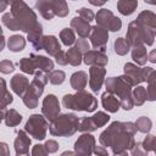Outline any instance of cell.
<instances>
[{
  "label": "cell",
  "mask_w": 156,
  "mask_h": 156,
  "mask_svg": "<svg viewBox=\"0 0 156 156\" xmlns=\"http://www.w3.org/2000/svg\"><path fill=\"white\" fill-rule=\"evenodd\" d=\"M136 133L133 122H112L99 136V141L102 146H110L115 155H126L134 144V135Z\"/></svg>",
  "instance_id": "1"
},
{
  "label": "cell",
  "mask_w": 156,
  "mask_h": 156,
  "mask_svg": "<svg viewBox=\"0 0 156 156\" xmlns=\"http://www.w3.org/2000/svg\"><path fill=\"white\" fill-rule=\"evenodd\" d=\"M105 85H106V91H110L118 98L122 108H124L126 111L133 108L134 102L132 99V85L122 76L106 78Z\"/></svg>",
  "instance_id": "2"
},
{
  "label": "cell",
  "mask_w": 156,
  "mask_h": 156,
  "mask_svg": "<svg viewBox=\"0 0 156 156\" xmlns=\"http://www.w3.org/2000/svg\"><path fill=\"white\" fill-rule=\"evenodd\" d=\"M62 104L66 108L73 110V111H85V112H93L98 107V100L96 98L83 90H77L76 94H66L62 98Z\"/></svg>",
  "instance_id": "3"
},
{
  "label": "cell",
  "mask_w": 156,
  "mask_h": 156,
  "mask_svg": "<svg viewBox=\"0 0 156 156\" xmlns=\"http://www.w3.org/2000/svg\"><path fill=\"white\" fill-rule=\"evenodd\" d=\"M79 118L74 113H58L49 124L50 134L54 136H71L78 130Z\"/></svg>",
  "instance_id": "4"
},
{
  "label": "cell",
  "mask_w": 156,
  "mask_h": 156,
  "mask_svg": "<svg viewBox=\"0 0 156 156\" xmlns=\"http://www.w3.org/2000/svg\"><path fill=\"white\" fill-rule=\"evenodd\" d=\"M10 12L17 24L18 30H22L23 33H28L38 23L35 12L23 0L11 4Z\"/></svg>",
  "instance_id": "5"
},
{
  "label": "cell",
  "mask_w": 156,
  "mask_h": 156,
  "mask_svg": "<svg viewBox=\"0 0 156 156\" xmlns=\"http://www.w3.org/2000/svg\"><path fill=\"white\" fill-rule=\"evenodd\" d=\"M48 82H49V79H48L46 73H44L41 71H37L34 73L33 80L28 85L24 94L21 96L23 104L28 108H35L38 106V99H39V96H41V94L44 91V87L46 85Z\"/></svg>",
  "instance_id": "6"
},
{
  "label": "cell",
  "mask_w": 156,
  "mask_h": 156,
  "mask_svg": "<svg viewBox=\"0 0 156 156\" xmlns=\"http://www.w3.org/2000/svg\"><path fill=\"white\" fill-rule=\"evenodd\" d=\"M127 43L130 45V48L139 46L146 44L147 46L154 44L155 39V29H150L146 27H143L136 21H133L129 23L126 38Z\"/></svg>",
  "instance_id": "7"
},
{
  "label": "cell",
  "mask_w": 156,
  "mask_h": 156,
  "mask_svg": "<svg viewBox=\"0 0 156 156\" xmlns=\"http://www.w3.org/2000/svg\"><path fill=\"white\" fill-rule=\"evenodd\" d=\"M124 74L122 76L132 87H135L143 82H146L149 76L155 71L152 67H139L135 63L127 62L123 67Z\"/></svg>",
  "instance_id": "8"
},
{
  "label": "cell",
  "mask_w": 156,
  "mask_h": 156,
  "mask_svg": "<svg viewBox=\"0 0 156 156\" xmlns=\"http://www.w3.org/2000/svg\"><path fill=\"white\" fill-rule=\"evenodd\" d=\"M48 128H49V123H48L46 118L39 113H34V115L29 116V118L24 126V130L27 132V134H29L30 136H33L37 140L45 139Z\"/></svg>",
  "instance_id": "9"
},
{
  "label": "cell",
  "mask_w": 156,
  "mask_h": 156,
  "mask_svg": "<svg viewBox=\"0 0 156 156\" xmlns=\"http://www.w3.org/2000/svg\"><path fill=\"white\" fill-rule=\"evenodd\" d=\"M110 121V116L104 112V111H98L95 115H93L91 117H84L82 119H79V124H78V130L79 132H94L100 127H104L107 122Z\"/></svg>",
  "instance_id": "10"
},
{
  "label": "cell",
  "mask_w": 156,
  "mask_h": 156,
  "mask_svg": "<svg viewBox=\"0 0 156 156\" xmlns=\"http://www.w3.org/2000/svg\"><path fill=\"white\" fill-rule=\"evenodd\" d=\"M95 21H96V24L107 29V30H111V32H118L121 28H122V21L121 18L116 17L111 10H107V9H101L98 11V13L95 15Z\"/></svg>",
  "instance_id": "11"
},
{
  "label": "cell",
  "mask_w": 156,
  "mask_h": 156,
  "mask_svg": "<svg viewBox=\"0 0 156 156\" xmlns=\"http://www.w3.org/2000/svg\"><path fill=\"white\" fill-rule=\"evenodd\" d=\"M89 39H90V44L93 45L94 49H96L101 52H105L106 44L108 40V30L96 24V26L91 27Z\"/></svg>",
  "instance_id": "12"
},
{
  "label": "cell",
  "mask_w": 156,
  "mask_h": 156,
  "mask_svg": "<svg viewBox=\"0 0 156 156\" xmlns=\"http://www.w3.org/2000/svg\"><path fill=\"white\" fill-rule=\"evenodd\" d=\"M94 146H95V138L85 132L83 133L74 143V152L77 155H84V156H89L93 154V150H94Z\"/></svg>",
  "instance_id": "13"
},
{
  "label": "cell",
  "mask_w": 156,
  "mask_h": 156,
  "mask_svg": "<svg viewBox=\"0 0 156 156\" xmlns=\"http://www.w3.org/2000/svg\"><path fill=\"white\" fill-rule=\"evenodd\" d=\"M41 113L45 118L52 119L60 113V102L56 95L54 94H48L44 100H43V106H41Z\"/></svg>",
  "instance_id": "14"
},
{
  "label": "cell",
  "mask_w": 156,
  "mask_h": 156,
  "mask_svg": "<svg viewBox=\"0 0 156 156\" xmlns=\"http://www.w3.org/2000/svg\"><path fill=\"white\" fill-rule=\"evenodd\" d=\"M106 69L102 66H90L89 68V87L94 93H98L105 82Z\"/></svg>",
  "instance_id": "15"
},
{
  "label": "cell",
  "mask_w": 156,
  "mask_h": 156,
  "mask_svg": "<svg viewBox=\"0 0 156 156\" xmlns=\"http://www.w3.org/2000/svg\"><path fill=\"white\" fill-rule=\"evenodd\" d=\"M82 61L89 66H102L105 67L108 63V57L105 52L99 50H88L83 54Z\"/></svg>",
  "instance_id": "16"
},
{
  "label": "cell",
  "mask_w": 156,
  "mask_h": 156,
  "mask_svg": "<svg viewBox=\"0 0 156 156\" xmlns=\"http://www.w3.org/2000/svg\"><path fill=\"white\" fill-rule=\"evenodd\" d=\"M30 138L28 136L26 130H18L17 136L15 139L13 146L16 155H27L29 154V146H30Z\"/></svg>",
  "instance_id": "17"
},
{
  "label": "cell",
  "mask_w": 156,
  "mask_h": 156,
  "mask_svg": "<svg viewBox=\"0 0 156 156\" xmlns=\"http://www.w3.org/2000/svg\"><path fill=\"white\" fill-rule=\"evenodd\" d=\"M43 26L38 22L28 33H27V39L30 43V45L35 50H41L43 49Z\"/></svg>",
  "instance_id": "18"
},
{
  "label": "cell",
  "mask_w": 156,
  "mask_h": 156,
  "mask_svg": "<svg viewBox=\"0 0 156 156\" xmlns=\"http://www.w3.org/2000/svg\"><path fill=\"white\" fill-rule=\"evenodd\" d=\"M10 85H11V89L13 90L15 94H17L18 96H22L29 85V80L26 76L17 73L11 78Z\"/></svg>",
  "instance_id": "19"
},
{
  "label": "cell",
  "mask_w": 156,
  "mask_h": 156,
  "mask_svg": "<svg viewBox=\"0 0 156 156\" xmlns=\"http://www.w3.org/2000/svg\"><path fill=\"white\" fill-rule=\"evenodd\" d=\"M101 104H102V107L107 112H111V113L117 112L119 110V107H121V102H119L118 98L115 96L110 91L102 93V95H101Z\"/></svg>",
  "instance_id": "20"
},
{
  "label": "cell",
  "mask_w": 156,
  "mask_h": 156,
  "mask_svg": "<svg viewBox=\"0 0 156 156\" xmlns=\"http://www.w3.org/2000/svg\"><path fill=\"white\" fill-rule=\"evenodd\" d=\"M71 27L77 32L80 38H88L91 30L90 22L83 20L82 17H73L71 20Z\"/></svg>",
  "instance_id": "21"
},
{
  "label": "cell",
  "mask_w": 156,
  "mask_h": 156,
  "mask_svg": "<svg viewBox=\"0 0 156 156\" xmlns=\"http://www.w3.org/2000/svg\"><path fill=\"white\" fill-rule=\"evenodd\" d=\"M29 57L33 60L37 71H41V72H44L46 74L50 71H52V68H54V61L51 58L45 57V56H41V55H35V54H30Z\"/></svg>",
  "instance_id": "22"
},
{
  "label": "cell",
  "mask_w": 156,
  "mask_h": 156,
  "mask_svg": "<svg viewBox=\"0 0 156 156\" xmlns=\"http://www.w3.org/2000/svg\"><path fill=\"white\" fill-rule=\"evenodd\" d=\"M135 21L139 24H141L143 27H146L150 29H156V15L152 11H149V10L141 11L138 15Z\"/></svg>",
  "instance_id": "23"
},
{
  "label": "cell",
  "mask_w": 156,
  "mask_h": 156,
  "mask_svg": "<svg viewBox=\"0 0 156 156\" xmlns=\"http://www.w3.org/2000/svg\"><path fill=\"white\" fill-rule=\"evenodd\" d=\"M43 49L50 56H55L61 50V45H60V43H58V40L55 35H44V38H43Z\"/></svg>",
  "instance_id": "24"
},
{
  "label": "cell",
  "mask_w": 156,
  "mask_h": 156,
  "mask_svg": "<svg viewBox=\"0 0 156 156\" xmlns=\"http://www.w3.org/2000/svg\"><path fill=\"white\" fill-rule=\"evenodd\" d=\"M69 83L74 90H83L88 83V74L84 71L74 72L69 78Z\"/></svg>",
  "instance_id": "25"
},
{
  "label": "cell",
  "mask_w": 156,
  "mask_h": 156,
  "mask_svg": "<svg viewBox=\"0 0 156 156\" xmlns=\"http://www.w3.org/2000/svg\"><path fill=\"white\" fill-rule=\"evenodd\" d=\"M35 9L39 11V13L48 21L52 20L55 13L51 7V1L50 0H37L35 2Z\"/></svg>",
  "instance_id": "26"
},
{
  "label": "cell",
  "mask_w": 156,
  "mask_h": 156,
  "mask_svg": "<svg viewBox=\"0 0 156 156\" xmlns=\"http://www.w3.org/2000/svg\"><path fill=\"white\" fill-rule=\"evenodd\" d=\"M138 7V0H118L117 10L123 16L132 15Z\"/></svg>",
  "instance_id": "27"
},
{
  "label": "cell",
  "mask_w": 156,
  "mask_h": 156,
  "mask_svg": "<svg viewBox=\"0 0 156 156\" xmlns=\"http://www.w3.org/2000/svg\"><path fill=\"white\" fill-rule=\"evenodd\" d=\"M132 58L138 66H144L147 61V50L144 45L134 46L132 49Z\"/></svg>",
  "instance_id": "28"
},
{
  "label": "cell",
  "mask_w": 156,
  "mask_h": 156,
  "mask_svg": "<svg viewBox=\"0 0 156 156\" xmlns=\"http://www.w3.org/2000/svg\"><path fill=\"white\" fill-rule=\"evenodd\" d=\"M7 46H9V50L12 51V52H20L24 49L26 46V39L22 37V35H18V34H13L7 40Z\"/></svg>",
  "instance_id": "29"
},
{
  "label": "cell",
  "mask_w": 156,
  "mask_h": 156,
  "mask_svg": "<svg viewBox=\"0 0 156 156\" xmlns=\"http://www.w3.org/2000/svg\"><path fill=\"white\" fill-rule=\"evenodd\" d=\"M12 101H13V98L6 88V82L4 78L0 77V107H6Z\"/></svg>",
  "instance_id": "30"
},
{
  "label": "cell",
  "mask_w": 156,
  "mask_h": 156,
  "mask_svg": "<svg viewBox=\"0 0 156 156\" xmlns=\"http://www.w3.org/2000/svg\"><path fill=\"white\" fill-rule=\"evenodd\" d=\"M50 1H51V7H52L55 16L66 17L68 15L69 10H68V5L66 0H50Z\"/></svg>",
  "instance_id": "31"
},
{
  "label": "cell",
  "mask_w": 156,
  "mask_h": 156,
  "mask_svg": "<svg viewBox=\"0 0 156 156\" xmlns=\"http://www.w3.org/2000/svg\"><path fill=\"white\" fill-rule=\"evenodd\" d=\"M4 119H5V124L7 127H16V126H18L21 123L22 116L15 108H10V110H6Z\"/></svg>",
  "instance_id": "32"
},
{
  "label": "cell",
  "mask_w": 156,
  "mask_h": 156,
  "mask_svg": "<svg viewBox=\"0 0 156 156\" xmlns=\"http://www.w3.org/2000/svg\"><path fill=\"white\" fill-rule=\"evenodd\" d=\"M146 89L141 85H135L134 90H132V99H133V102L134 105L136 106H141L145 101H146Z\"/></svg>",
  "instance_id": "33"
},
{
  "label": "cell",
  "mask_w": 156,
  "mask_h": 156,
  "mask_svg": "<svg viewBox=\"0 0 156 156\" xmlns=\"http://www.w3.org/2000/svg\"><path fill=\"white\" fill-rule=\"evenodd\" d=\"M66 57H67V61L69 65L72 66H79L82 63V57H83V54L76 48H69L67 51H66Z\"/></svg>",
  "instance_id": "34"
},
{
  "label": "cell",
  "mask_w": 156,
  "mask_h": 156,
  "mask_svg": "<svg viewBox=\"0 0 156 156\" xmlns=\"http://www.w3.org/2000/svg\"><path fill=\"white\" fill-rule=\"evenodd\" d=\"M134 126H135V129L139 130L140 133L147 134V133L151 130V128H152V122H151V119H150L149 117L141 116V117H139V118L135 121Z\"/></svg>",
  "instance_id": "35"
},
{
  "label": "cell",
  "mask_w": 156,
  "mask_h": 156,
  "mask_svg": "<svg viewBox=\"0 0 156 156\" xmlns=\"http://www.w3.org/2000/svg\"><path fill=\"white\" fill-rule=\"evenodd\" d=\"M113 49H115V52L119 56H123V55H127L130 50V45L127 43V40L124 38H117L115 40V44H113Z\"/></svg>",
  "instance_id": "36"
},
{
  "label": "cell",
  "mask_w": 156,
  "mask_h": 156,
  "mask_svg": "<svg viewBox=\"0 0 156 156\" xmlns=\"http://www.w3.org/2000/svg\"><path fill=\"white\" fill-rule=\"evenodd\" d=\"M60 39H61V41H62L63 45L71 46L76 41V34H74L73 29H71V28H63L60 32Z\"/></svg>",
  "instance_id": "37"
},
{
  "label": "cell",
  "mask_w": 156,
  "mask_h": 156,
  "mask_svg": "<svg viewBox=\"0 0 156 156\" xmlns=\"http://www.w3.org/2000/svg\"><path fill=\"white\" fill-rule=\"evenodd\" d=\"M18 66H20V69L27 74H34L37 72L35 69V66H34V62L30 57H23L18 62Z\"/></svg>",
  "instance_id": "38"
},
{
  "label": "cell",
  "mask_w": 156,
  "mask_h": 156,
  "mask_svg": "<svg viewBox=\"0 0 156 156\" xmlns=\"http://www.w3.org/2000/svg\"><path fill=\"white\" fill-rule=\"evenodd\" d=\"M48 79L51 84L54 85H60L65 82L66 79V74L63 71H60V69H52L48 73Z\"/></svg>",
  "instance_id": "39"
},
{
  "label": "cell",
  "mask_w": 156,
  "mask_h": 156,
  "mask_svg": "<svg viewBox=\"0 0 156 156\" xmlns=\"http://www.w3.org/2000/svg\"><path fill=\"white\" fill-rule=\"evenodd\" d=\"M156 80V72L154 71L150 76H149V78H147V88H146V100H149V101H155V82Z\"/></svg>",
  "instance_id": "40"
},
{
  "label": "cell",
  "mask_w": 156,
  "mask_h": 156,
  "mask_svg": "<svg viewBox=\"0 0 156 156\" xmlns=\"http://www.w3.org/2000/svg\"><path fill=\"white\" fill-rule=\"evenodd\" d=\"M141 144V147L145 152H150V151H154L155 150V146H156V136L152 135V134H149Z\"/></svg>",
  "instance_id": "41"
},
{
  "label": "cell",
  "mask_w": 156,
  "mask_h": 156,
  "mask_svg": "<svg viewBox=\"0 0 156 156\" xmlns=\"http://www.w3.org/2000/svg\"><path fill=\"white\" fill-rule=\"evenodd\" d=\"M1 21H2V23H4L10 30H18L17 24H16V22H15V20H13L11 12H6V13H4Z\"/></svg>",
  "instance_id": "42"
},
{
  "label": "cell",
  "mask_w": 156,
  "mask_h": 156,
  "mask_svg": "<svg viewBox=\"0 0 156 156\" xmlns=\"http://www.w3.org/2000/svg\"><path fill=\"white\" fill-rule=\"evenodd\" d=\"M77 13L79 15V17H82L83 20H85L88 22H91L94 20V17H95L94 12L88 7H80L79 10H77Z\"/></svg>",
  "instance_id": "43"
},
{
  "label": "cell",
  "mask_w": 156,
  "mask_h": 156,
  "mask_svg": "<svg viewBox=\"0 0 156 156\" xmlns=\"http://www.w3.org/2000/svg\"><path fill=\"white\" fill-rule=\"evenodd\" d=\"M15 69V65L12 61L10 60H2L0 61V72L4 74H9L11 72H13Z\"/></svg>",
  "instance_id": "44"
},
{
  "label": "cell",
  "mask_w": 156,
  "mask_h": 156,
  "mask_svg": "<svg viewBox=\"0 0 156 156\" xmlns=\"http://www.w3.org/2000/svg\"><path fill=\"white\" fill-rule=\"evenodd\" d=\"M74 43H76V48H77L82 54H84L85 51H88V50L90 49V44H89V41H88L85 38H79V39H77Z\"/></svg>",
  "instance_id": "45"
},
{
  "label": "cell",
  "mask_w": 156,
  "mask_h": 156,
  "mask_svg": "<svg viewBox=\"0 0 156 156\" xmlns=\"http://www.w3.org/2000/svg\"><path fill=\"white\" fill-rule=\"evenodd\" d=\"M44 147H45V150L48 151V154H54V152H56V151L58 150L60 145H58V143H57L56 140L49 139V140H46V141H45Z\"/></svg>",
  "instance_id": "46"
},
{
  "label": "cell",
  "mask_w": 156,
  "mask_h": 156,
  "mask_svg": "<svg viewBox=\"0 0 156 156\" xmlns=\"http://www.w3.org/2000/svg\"><path fill=\"white\" fill-rule=\"evenodd\" d=\"M54 57H55L56 63H57V65H60V66H66V65L68 63L67 57H66V52H65V51H62V50H60V51H58Z\"/></svg>",
  "instance_id": "47"
},
{
  "label": "cell",
  "mask_w": 156,
  "mask_h": 156,
  "mask_svg": "<svg viewBox=\"0 0 156 156\" xmlns=\"http://www.w3.org/2000/svg\"><path fill=\"white\" fill-rule=\"evenodd\" d=\"M46 154H48V151L45 150L44 145H41V144H37L32 149V155L33 156H45Z\"/></svg>",
  "instance_id": "48"
},
{
  "label": "cell",
  "mask_w": 156,
  "mask_h": 156,
  "mask_svg": "<svg viewBox=\"0 0 156 156\" xmlns=\"http://www.w3.org/2000/svg\"><path fill=\"white\" fill-rule=\"evenodd\" d=\"M129 151H130V154H132L133 156H139V155H145V154H147V152H145L144 150H141V144H140V143H135L134 146H133Z\"/></svg>",
  "instance_id": "49"
},
{
  "label": "cell",
  "mask_w": 156,
  "mask_h": 156,
  "mask_svg": "<svg viewBox=\"0 0 156 156\" xmlns=\"http://www.w3.org/2000/svg\"><path fill=\"white\" fill-rule=\"evenodd\" d=\"M93 154H95V155H101V156H107V150L105 149V146H94V150H93Z\"/></svg>",
  "instance_id": "50"
},
{
  "label": "cell",
  "mask_w": 156,
  "mask_h": 156,
  "mask_svg": "<svg viewBox=\"0 0 156 156\" xmlns=\"http://www.w3.org/2000/svg\"><path fill=\"white\" fill-rule=\"evenodd\" d=\"M10 155V149L6 143L0 141V156H9Z\"/></svg>",
  "instance_id": "51"
},
{
  "label": "cell",
  "mask_w": 156,
  "mask_h": 156,
  "mask_svg": "<svg viewBox=\"0 0 156 156\" xmlns=\"http://www.w3.org/2000/svg\"><path fill=\"white\" fill-rule=\"evenodd\" d=\"M9 5H10V1L9 0H0V12L5 11Z\"/></svg>",
  "instance_id": "52"
},
{
  "label": "cell",
  "mask_w": 156,
  "mask_h": 156,
  "mask_svg": "<svg viewBox=\"0 0 156 156\" xmlns=\"http://www.w3.org/2000/svg\"><path fill=\"white\" fill-rule=\"evenodd\" d=\"M91 5H94V6H102L106 1H108V0H88Z\"/></svg>",
  "instance_id": "53"
},
{
  "label": "cell",
  "mask_w": 156,
  "mask_h": 156,
  "mask_svg": "<svg viewBox=\"0 0 156 156\" xmlns=\"http://www.w3.org/2000/svg\"><path fill=\"white\" fill-rule=\"evenodd\" d=\"M156 51L155 50H152L151 52H150V55H147V60L150 61V62H152V63H155L156 62Z\"/></svg>",
  "instance_id": "54"
},
{
  "label": "cell",
  "mask_w": 156,
  "mask_h": 156,
  "mask_svg": "<svg viewBox=\"0 0 156 156\" xmlns=\"http://www.w3.org/2000/svg\"><path fill=\"white\" fill-rule=\"evenodd\" d=\"M4 48H5V38H4V35L1 34V35H0V52L2 51Z\"/></svg>",
  "instance_id": "55"
},
{
  "label": "cell",
  "mask_w": 156,
  "mask_h": 156,
  "mask_svg": "<svg viewBox=\"0 0 156 156\" xmlns=\"http://www.w3.org/2000/svg\"><path fill=\"white\" fill-rule=\"evenodd\" d=\"M5 113H6V107H0V122L4 119Z\"/></svg>",
  "instance_id": "56"
},
{
  "label": "cell",
  "mask_w": 156,
  "mask_h": 156,
  "mask_svg": "<svg viewBox=\"0 0 156 156\" xmlns=\"http://www.w3.org/2000/svg\"><path fill=\"white\" fill-rule=\"evenodd\" d=\"M146 4H150V5H155L156 4V0H144Z\"/></svg>",
  "instance_id": "57"
},
{
  "label": "cell",
  "mask_w": 156,
  "mask_h": 156,
  "mask_svg": "<svg viewBox=\"0 0 156 156\" xmlns=\"http://www.w3.org/2000/svg\"><path fill=\"white\" fill-rule=\"evenodd\" d=\"M73 154H76L74 151H65V152H62V155H73Z\"/></svg>",
  "instance_id": "58"
},
{
  "label": "cell",
  "mask_w": 156,
  "mask_h": 156,
  "mask_svg": "<svg viewBox=\"0 0 156 156\" xmlns=\"http://www.w3.org/2000/svg\"><path fill=\"white\" fill-rule=\"evenodd\" d=\"M10 1V5L11 4H13V2H17V1H21V0H9Z\"/></svg>",
  "instance_id": "59"
},
{
  "label": "cell",
  "mask_w": 156,
  "mask_h": 156,
  "mask_svg": "<svg viewBox=\"0 0 156 156\" xmlns=\"http://www.w3.org/2000/svg\"><path fill=\"white\" fill-rule=\"evenodd\" d=\"M2 34V29H1V26H0V35Z\"/></svg>",
  "instance_id": "60"
}]
</instances>
